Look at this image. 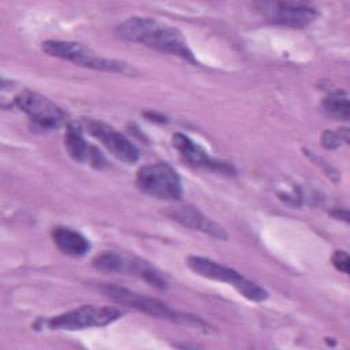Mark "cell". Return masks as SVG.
<instances>
[{"label": "cell", "instance_id": "obj_16", "mask_svg": "<svg viewBox=\"0 0 350 350\" xmlns=\"http://www.w3.org/2000/svg\"><path fill=\"white\" fill-rule=\"evenodd\" d=\"M349 142V129H338V130H325L321 135V145L325 149H336L342 144Z\"/></svg>", "mask_w": 350, "mask_h": 350}, {"label": "cell", "instance_id": "obj_17", "mask_svg": "<svg viewBox=\"0 0 350 350\" xmlns=\"http://www.w3.org/2000/svg\"><path fill=\"white\" fill-rule=\"evenodd\" d=\"M331 262L335 267V269H338L342 273H349V264H350V258L349 254L345 250H335L332 257H331Z\"/></svg>", "mask_w": 350, "mask_h": 350}, {"label": "cell", "instance_id": "obj_10", "mask_svg": "<svg viewBox=\"0 0 350 350\" xmlns=\"http://www.w3.org/2000/svg\"><path fill=\"white\" fill-rule=\"evenodd\" d=\"M82 124L85 130L93 138L100 141L103 146H105V149L118 160L126 164H134L139 160L138 148L111 124L97 119H85Z\"/></svg>", "mask_w": 350, "mask_h": 350}, {"label": "cell", "instance_id": "obj_12", "mask_svg": "<svg viewBox=\"0 0 350 350\" xmlns=\"http://www.w3.org/2000/svg\"><path fill=\"white\" fill-rule=\"evenodd\" d=\"M168 216L186 228L204 232L217 239L226 241L228 238L226 230L215 220L204 215L193 205H178L168 211Z\"/></svg>", "mask_w": 350, "mask_h": 350}, {"label": "cell", "instance_id": "obj_18", "mask_svg": "<svg viewBox=\"0 0 350 350\" xmlns=\"http://www.w3.org/2000/svg\"><path fill=\"white\" fill-rule=\"evenodd\" d=\"M332 215H334L335 217H340V212H339V211L334 212ZM342 215H343V220H345V221H347V219H349V216H347V212H346V211H342Z\"/></svg>", "mask_w": 350, "mask_h": 350}, {"label": "cell", "instance_id": "obj_14", "mask_svg": "<svg viewBox=\"0 0 350 350\" xmlns=\"http://www.w3.org/2000/svg\"><path fill=\"white\" fill-rule=\"evenodd\" d=\"M52 239L55 246L63 254L70 257H83L89 253L92 247L89 239L83 234L66 226L53 227Z\"/></svg>", "mask_w": 350, "mask_h": 350}, {"label": "cell", "instance_id": "obj_5", "mask_svg": "<svg viewBox=\"0 0 350 350\" xmlns=\"http://www.w3.org/2000/svg\"><path fill=\"white\" fill-rule=\"evenodd\" d=\"M187 267L205 279L215 282H223L232 286L241 295L253 302H262L268 298V293L258 283L245 278L238 271L223 265L217 261H213L201 256H189L186 260Z\"/></svg>", "mask_w": 350, "mask_h": 350}, {"label": "cell", "instance_id": "obj_6", "mask_svg": "<svg viewBox=\"0 0 350 350\" xmlns=\"http://www.w3.org/2000/svg\"><path fill=\"white\" fill-rule=\"evenodd\" d=\"M92 264L100 271L135 276L160 290H165L168 287L165 276L157 268L133 254L130 256L115 250H104L92 260Z\"/></svg>", "mask_w": 350, "mask_h": 350}, {"label": "cell", "instance_id": "obj_11", "mask_svg": "<svg viewBox=\"0 0 350 350\" xmlns=\"http://www.w3.org/2000/svg\"><path fill=\"white\" fill-rule=\"evenodd\" d=\"M172 146L179 152L182 160L194 168H202L211 172H216L226 176H232L237 170L232 164L212 157L200 144L190 137L176 133L172 135Z\"/></svg>", "mask_w": 350, "mask_h": 350}, {"label": "cell", "instance_id": "obj_13", "mask_svg": "<svg viewBox=\"0 0 350 350\" xmlns=\"http://www.w3.org/2000/svg\"><path fill=\"white\" fill-rule=\"evenodd\" d=\"M64 145L68 154L75 161L88 163L94 168H101L105 165V159L101 152L96 146L86 142L82 126L79 123H67Z\"/></svg>", "mask_w": 350, "mask_h": 350}, {"label": "cell", "instance_id": "obj_4", "mask_svg": "<svg viewBox=\"0 0 350 350\" xmlns=\"http://www.w3.org/2000/svg\"><path fill=\"white\" fill-rule=\"evenodd\" d=\"M41 48L46 55L52 57L67 60L81 67H86L97 71H105V72H118V74H127L130 71V67L126 63L120 60L104 57L81 42L63 41V40H46L41 44Z\"/></svg>", "mask_w": 350, "mask_h": 350}, {"label": "cell", "instance_id": "obj_2", "mask_svg": "<svg viewBox=\"0 0 350 350\" xmlns=\"http://www.w3.org/2000/svg\"><path fill=\"white\" fill-rule=\"evenodd\" d=\"M93 286L97 291H100L101 294H104L107 298L112 299L118 305L129 306V308H133L145 314H149V316H153L157 319H163V320H168L172 323H178V324H182L186 327H193V328H206L208 327V324L201 317L191 314V313L176 310V309L171 308L168 304H165L157 298L146 297L144 294L135 293L133 290H129V288H124V287H120V286H116L112 283H96Z\"/></svg>", "mask_w": 350, "mask_h": 350}, {"label": "cell", "instance_id": "obj_9", "mask_svg": "<svg viewBox=\"0 0 350 350\" xmlns=\"http://www.w3.org/2000/svg\"><path fill=\"white\" fill-rule=\"evenodd\" d=\"M254 7L269 23L294 29L306 27L319 16L317 10L306 3L260 1Z\"/></svg>", "mask_w": 350, "mask_h": 350}, {"label": "cell", "instance_id": "obj_1", "mask_svg": "<svg viewBox=\"0 0 350 350\" xmlns=\"http://www.w3.org/2000/svg\"><path fill=\"white\" fill-rule=\"evenodd\" d=\"M115 33L124 41L137 42L160 52L179 56L189 63L198 64L183 34L164 22L152 18L133 16L123 21L116 27Z\"/></svg>", "mask_w": 350, "mask_h": 350}, {"label": "cell", "instance_id": "obj_3", "mask_svg": "<svg viewBox=\"0 0 350 350\" xmlns=\"http://www.w3.org/2000/svg\"><path fill=\"white\" fill-rule=\"evenodd\" d=\"M122 310L112 306L82 305L49 319H40L34 327L56 331H81L93 327L108 325L120 319Z\"/></svg>", "mask_w": 350, "mask_h": 350}, {"label": "cell", "instance_id": "obj_15", "mask_svg": "<svg viewBox=\"0 0 350 350\" xmlns=\"http://www.w3.org/2000/svg\"><path fill=\"white\" fill-rule=\"evenodd\" d=\"M321 107L324 112L332 118L340 120H349L350 107H349V96L346 92L336 90L324 97Z\"/></svg>", "mask_w": 350, "mask_h": 350}, {"label": "cell", "instance_id": "obj_7", "mask_svg": "<svg viewBox=\"0 0 350 350\" xmlns=\"http://www.w3.org/2000/svg\"><path fill=\"white\" fill-rule=\"evenodd\" d=\"M137 187L150 197L175 201L183 194L179 174L168 163H154L141 167L135 175Z\"/></svg>", "mask_w": 350, "mask_h": 350}, {"label": "cell", "instance_id": "obj_8", "mask_svg": "<svg viewBox=\"0 0 350 350\" xmlns=\"http://www.w3.org/2000/svg\"><path fill=\"white\" fill-rule=\"evenodd\" d=\"M12 105L25 112L30 123L40 131L56 130L66 123L67 116L64 111L40 93L22 90L14 97Z\"/></svg>", "mask_w": 350, "mask_h": 350}]
</instances>
